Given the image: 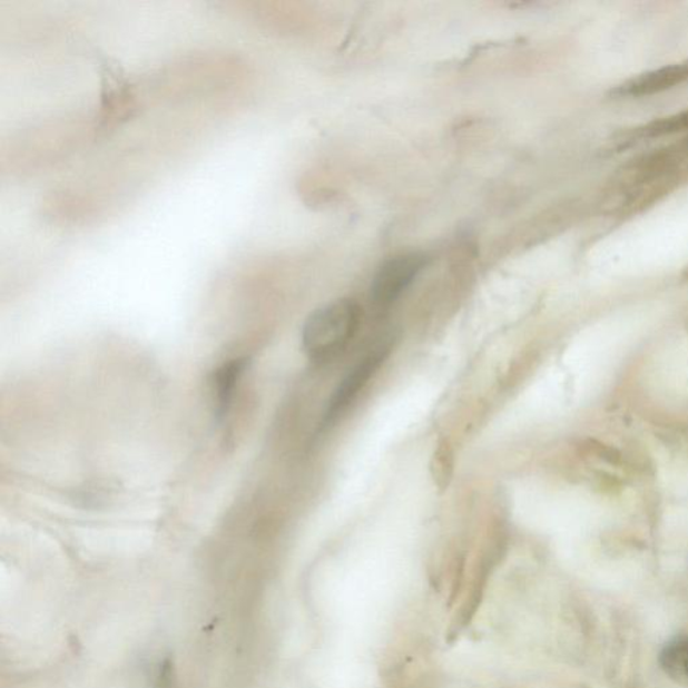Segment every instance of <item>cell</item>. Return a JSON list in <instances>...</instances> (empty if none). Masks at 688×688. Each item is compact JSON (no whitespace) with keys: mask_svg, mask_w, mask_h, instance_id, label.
<instances>
[{"mask_svg":"<svg viewBox=\"0 0 688 688\" xmlns=\"http://www.w3.org/2000/svg\"><path fill=\"white\" fill-rule=\"evenodd\" d=\"M361 324V308L352 298H341L311 314L303 327V348L311 361L328 362L341 355Z\"/></svg>","mask_w":688,"mask_h":688,"instance_id":"1","label":"cell"},{"mask_svg":"<svg viewBox=\"0 0 688 688\" xmlns=\"http://www.w3.org/2000/svg\"><path fill=\"white\" fill-rule=\"evenodd\" d=\"M427 257L423 253H405L387 259L376 271L372 283V297L375 304L391 305L411 287L424 271Z\"/></svg>","mask_w":688,"mask_h":688,"instance_id":"2","label":"cell"},{"mask_svg":"<svg viewBox=\"0 0 688 688\" xmlns=\"http://www.w3.org/2000/svg\"><path fill=\"white\" fill-rule=\"evenodd\" d=\"M389 352H391V344L382 342L350 370L328 402L327 411L324 413V425L333 424L352 405L376 370L385 362Z\"/></svg>","mask_w":688,"mask_h":688,"instance_id":"3","label":"cell"},{"mask_svg":"<svg viewBox=\"0 0 688 688\" xmlns=\"http://www.w3.org/2000/svg\"><path fill=\"white\" fill-rule=\"evenodd\" d=\"M245 367V360H233L220 366L216 375H214V393H216V413L218 417H224L227 411H229L237 382L242 379Z\"/></svg>","mask_w":688,"mask_h":688,"instance_id":"4","label":"cell"},{"mask_svg":"<svg viewBox=\"0 0 688 688\" xmlns=\"http://www.w3.org/2000/svg\"><path fill=\"white\" fill-rule=\"evenodd\" d=\"M688 79V63L674 65V67L660 69L646 76L639 77L627 87L629 95H648L659 92Z\"/></svg>","mask_w":688,"mask_h":688,"instance_id":"5","label":"cell"},{"mask_svg":"<svg viewBox=\"0 0 688 688\" xmlns=\"http://www.w3.org/2000/svg\"><path fill=\"white\" fill-rule=\"evenodd\" d=\"M660 666L671 678L688 684V636L668 642L660 653Z\"/></svg>","mask_w":688,"mask_h":688,"instance_id":"6","label":"cell"}]
</instances>
